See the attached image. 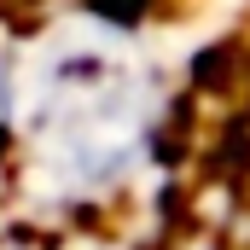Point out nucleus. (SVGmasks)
<instances>
[{
	"label": "nucleus",
	"instance_id": "f03ea898",
	"mask_svg": "<svg viewBox=\"0 0 250 250\" xmlns=\"http://www.w3.org/2000/svg\"><path fill=\"white\" fill-rule=\"evenodd\" d=\"M0 250H35L29 239H0Z\"/></svg>",
	"mask_w": 250,
	"mask_h": 250
},
{
	"label": "nucleus",
	"instance_id": "f257e3e1",
	"mask_svg": "<svg viewBox=\"0 0 250 250\" xmlns=\"http://www.w3.org/2000/svg\"><path fill=\"white\" fill-rule=\"evenodd\" d=\"M29 175L53 198H93L117 187L146 151L151 111L134 76L105 59L59 64L29 99Z\"/></svg>",
	"mask_w": 250,
	"mask_h": 250
}]
</instances>
